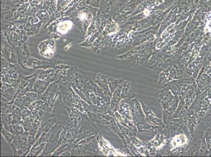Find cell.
<instances>
[{"mask_svg": "<svg viewBox=\"0 0 211 157\" xmlns=\"http://www.w3.org/2000/svg\"><path fill=\"white\" fill-rule=\"evenodd\" d=\"M38 48L39 49V53L41 55L45 57H52L54 55L55 49V43L51 39L46 40L40 44Z\"/></svg>", "mask_w": 211, "mask_h": 157, "instance_id": "1", "label": "cell"}, {"mask_svg": "<svg viewBox=\"0 0 211 157\" xmlns=\"http://www.w3.org/2000/svg\"><path fill=\"white\" fill-rule=\"evenodd\" d=\"M205 30H207L209 32H211V11L209 13L206 17V23Z\"/></svg>", "mask_w": 211, "mask_h": 157, "instance_id": "3", "label": "cell"}, {"mask_svg": "<svg viewBox=\"0 0 211 157\" xmlns=\"http://www.w3.org/2000/svg\"><path fill=\"white\" fill-rule=\"evenodd\" d=\"M72 24L70 21H65L59 24L58 26V30L59 33L64 34L66 33L72 27Z\"/></svg>", "mask_w": 211, "mask_h": 157, "instance_id": "2", "label": "cell"}]
</instances>
